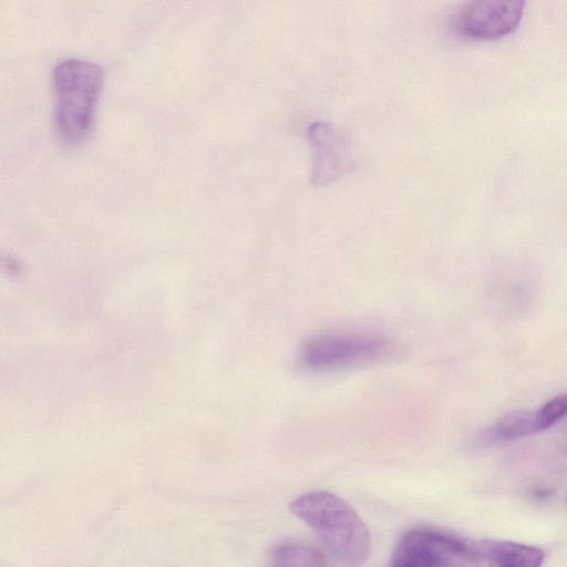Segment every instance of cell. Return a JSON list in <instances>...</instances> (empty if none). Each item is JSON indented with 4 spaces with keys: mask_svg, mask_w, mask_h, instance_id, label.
I'll list each match as a JSON object with an SVG mask.
<instances>
[{
    "mask_svg": "<svg viewBox=\"0 0 567 567\" xmlns=\"http://www.w3.org/2000/svg\"><path fill=\"white\" fill-rule=\"evenodd\" d=\"M289 508L343 567L364 565L370 553V533L349 503L330 492L316 491L299 495Z\"/></svg>",
    "mask_w": 567,
    "mask_h": 567,
    "instance_id": "cell-1",
    "label": "cell"
},
{
    "mask_svg": "<svg viewBox=\"0 0 567 567\" xmlns=\"http://www.w3.org/2000/svg\"><path fill=\"white\" fill-rule=\"evenodd\" d=\"M102 83L103 71L95 63L66 59L55 65L54 124L64 143L78 144L89 134Z\"/></svg>",
    "mask_w": 567,
    "mask_h": 567,
    "instance_id": "cell-2",
    "label": "cell"
},
{
    "mask_svg": "<svg viewBox=\"0 0 567 567\" xmlns=\"http://www.w3.org/2000/svg\"><path fill=\"white\" fill-rule=\"evenodd\" d=\"M393 341L371 333L327 332L311 337L300 348L299 361L316 372L334 371L390 359Z\"/></svg>",
    "mask_w": 567,
    "mask_h": 567,
    "instance_id": "cell-3",
    "label": "cell"
},
{
    "mask_svg": "<svg viewBox=\"0 0 567 567\" xmlns=\"http://www.w3.org/2000/svg\"><path fill=\"white\" fill-rule=\"evenodd\" d=\"M392 567H482L465 543L430 529H413L399 540Z\"/></svg>",
    "mask_w": 567,
    "mask_h": 567,
    "instance_id": "cell-4",
    "label": "cell"
},
{
    "mask_svg": "<svg viewBox=\"0 0 567 567\" xmlns=\"http://www.w3.org/2000/svg\"><path fill=\"white\" fill-rule=\"evenodd\" d=\"M524 7L522 0L467 1L454 11L452 28L457 34L471 39H498L517 28Z\"/></svg>",
    "mask_w": 567,
    "mask_h": 567,
    "instance_id": "cell-5",
    "label": "cell"
},
{
    "mask_svg": "<svg viewBox=\"0 0 567 567\" xmlns=\"http://www.w3.org/2000/svg\"><path fill=\"white\" fill-rule=\"evenodd\" d=\"M308 137L313 154L311 182L315 185L329 184L353 167L350 141L331 123H312Z\"/></svg>",
    "mask_w": 567,
    "mask_h": 567,
    "instance_id": "cell-6",
    "label": "cell"
},
{
    "mask_svg": "<svg viewBox=\"0 0 567 567\" xmlns=\"http://www.w3.org/2000/svg\"><path fill=\"white\" fill-rule=\"evenodd\" d=\"M473 549L488 567H542L545 560L540 548L509 540H480Z\"/></svg>",
    "mask_w": 567,
    "mask_h": 567,
    "instance_id": "cell-7",
    "label": "cell"
},
{
    "mask_svg": "<svg viewBox=\"0 0 567 567\" xmlns=\"http://www.w3.org/2000/svg\"><path fill=\"white\" fill-rule=\"evenodd\" d=\"M269 567H329V563L316 545L289 539L278 543L271 549Z\"/></svg>",
    "mask_w": 567,
    "mask_h": 567,
    "instance_id": "cell-8",
    "label": "cell"
},
{
    "mask_svg": "<svg viewBox=\"0 0 567 567\" xmlns=\"http://www.w3.org/2000/svg\"><path fill=\"white\" fill-rule=\"evenodd\" d=\"M537 433L534 412L512 411L498 419L489 429L488 436L493 441H512Z\"/></svg>",
    "mask_w": 567,
    "mask_h": 567,
    "instance_id": "cell-9",
    "label": "cell"
},
{
    "mask_svg": "<svg viewBox=\"0 0 567 567\" xmlns=\"http://www.w3.org/2000/svg\"><path fill=\"white\" fill-rule=\"evenodd\" d=\"M566 412V395L559 394L554 396L534 412L536 431L542 432L550 429L565 416Z\"/></svg>",
    "mask_w": 567,
    "mask_h": 567,
    "instance_id": "cell-10",
    "label": "cell"
},
{
    "mask_svg": "<svg viewBox=\"0 0 567 567\" xmlns=\"http://www.w3.org/2000/svg\"><path fill=\"white\" fill-rule=\"evenodd\" d=\"M532 496L536 499H545L550 496V491L545 487H536L533 489Z\"/></svg>",
    "mask_w": 567,
    "mask_h": 567,
    "instance_id": "cell-11",
    "label": "cell"
},
{
    "mask_svg": "<svg viewBox=\"0 0 567 567\" xmlns=\"http://www.w3.org/2000/svg\"><path fill=\"white\" fill-rule=\"evenodd\" d=\"M3 257L0 256V261H2Z\"/></svg>",
    "mask_w": 567,
    "mask_h": 567,
    "instance_id": "cell-12",
    "label": "cell"
}]
</instances>
